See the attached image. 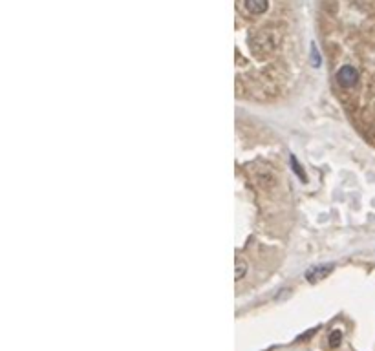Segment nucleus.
I'll list each match as a JSON object with an SVG mask.
<instances>
[{
	"label": "nucleus",
	"mask_w": 375,
	"mask_h": 351,
	"mask_svg": "<svg viewBox=\"0 0 375 351\" xmlns=\"http://www.w3.org/2000/svg\"><path fill=\"white\" fill-rule=\"evenodd\" d=\"M342 340V333L340 331H333L330 335V347H337Z\"/></svg>",
	"instance_id": "obj_7"
},
{
	"label": "nucleus",
	"mask_w": 375,
	"mask_h": 351,
	"mask_svg": "<svg viewBox=\"0 0 375 351\" xmlns=\"http://www.w3.org/2000/svg\"><path fill=\"white\" fill-rule=\"evenodd\" d=\"M357 80H359V71L355 70L353 66L346 64L337 71V82L342 88H351V86L357 84Z\"/></svg>",
	"instance_id": "obj_1"
},
{
	"label": "nucleus",
	"mask_w": 375,
	"mask_h": 351,
	"mask_svg": "<svg viewBox=\"0 0 375 351\" xmlns=\"http://www.w3.org/2000/svg\"><path fill=\"white\" fill-rule=\"evenodd\" d=\"M311 64L315 66V68H319L320 66V57H319V51H317V46L311 44Z\"/></svg>",
	"instance_id": "obj_8"
},
{
	"label": "nucleus",
	"mask_w": 375,
	"mask_h": 351,
	"mask_svg": "<svg viewBox=\"0 0 375 351\" xmlns=\"http://www.w3.org/2000/svg\"><path fill=\"white\" fill-rule=\"evenodd\" d=\"M289 165H291V168H293V172L297 174V178H299L302 183H306V174H304V168L300 166V163H299V159L295 156H291L289 157Z\"/></svg>",
	"instance_id": "obj_5"
},
{
	"label": "nucleus",
	"mask_w": 375,
	"mask_h": 351,
	"mask_svg": "<svg viewBox=\"0 0 375 351\" xmlns=\"http://www.w3.org/2000/svg\"><path fill=\"white\" fill-rule=\"evenodd\" d=\"M245 273H247L245 261H243L242 258H236V264H234V278H236V280H242L243 276H245Z\"/></svg>",
	"instance_id": "obj_6"
},
{
	"label": "nucleus",
	"mask_w": 375,
	"mask_h": 351,
	"mask_svg": "<svg viewBox=\"0 0 375 351\" xmlns=\"http://www.w3.org/2000/svg\"><path fill=\"white\" fill-rule=\"evenodd\" d=\"M267 0H245V10L253 15H262L267 10Z\"/></svg>",
	"instance_id": "obj_4"
},
{
	"label": "nucleus",
	"mask_w": 375,
	"mask_h": 351,
	"mask_svg": "<svg viewBox=\"0 0 375 351\" xmlns=\"http://www.w3.org/2000/svg\"><path fill=\"white\" fill-rule=\"evenodd\" d=\"M271 35V31H260L258 35L253 39V50L256 51L258 50V46H262V50H260V53L264 51V53H267V51H273L274 48H276V44H278V40L273 39L269 40L267 37Z\"/></svg>",
	"instance_id": "obj_2"
},
{
	"label": "nucleus",
	"mask_w": 375,
	"mask_h": 351,
	"mask_svg": "<svg viewBox=\"0 0 375 351\" xmlns=\"http://www.w3.org/2000/svg\"><path fill=\"white\" fill-rule=\"evenodd\" d=\"M333 264H322V266H313L309 267L308 271H306V280L308 282H319L322 280V278H326L328 275H331V271H333Z\"/></svg>",
	"instance_id": "obj_3"
}]
</instances>
